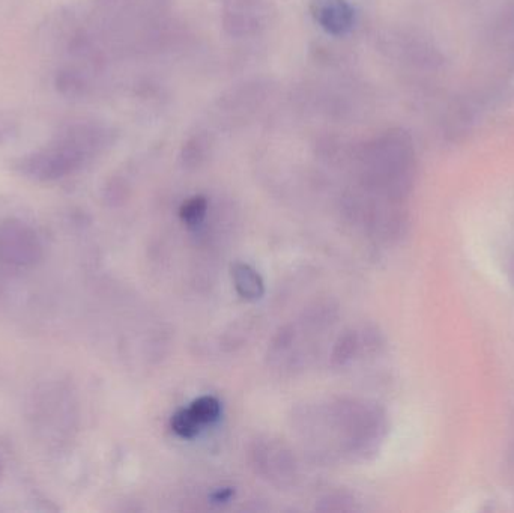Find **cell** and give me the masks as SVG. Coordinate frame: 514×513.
Instances as JSON below:
<instances>
[{
    "label": "cell",
    "mask_w": 514,
    "mask_h": 513,
    "mask_svg": "<svg viewBox=\"0 0 514 513\" xmlns=\"http://www.w3.org/2000/svg\"><path fill=\"white\" fill-rule=\"evenodd\" d=\"M43 255V246L34 229L17 220L0 223V264L31 267Z\"/></svg>",
    "instance_id": "obj_1"
},
{
    "label": "cell",
    "mask_w": 514,
    "mask_h": 513,
    "mask_svg": "<svg viewBox=\"0 0 514 513\" xmlns=\"http://www.w3.org/2000/svg\"><path fill=\"white\" fill-rule=\"evenodd\" d=\"M232 279L236 292L244 300L256 301L264 295L265 286L262 277L247 264H235L232 267Z\"/></svg>",
    "instance_id": "obj_2"
},
{
    "label": "cell",
    "mask_w": 514,
    "mask_h": 513,
    "mask_svg": "<svg viewBox=\"0 0 514 513\" xmlns=\"http://www.w3.org/2000/svg\"><path fill=\"white\" fill-rule=\"evenodd\" d=\"M190 411L200 425H211L221 417V404L214 396H202L193 401Z\"/></svg>",
    "instance_id": "obj_3"
},
{
    "label": "cell",
    "mask_w": 514,
    "mask_h": 513,
    "mask_svg": "<svg viewBox=\"0 0 514 513\" xmlns=\"http://www.w3.org/2000/svg\"><path fill=\"white\" fill-rule=\"evenodd\" d=\"M170 426H172L176 435L185 438V440L197 437L200 428H202V425L197 422L196 417L191 413L190 408H182V410L176 411L170 419Z\"/></svg>",
    "instance_id": "obj_4"
},
{
    "label": "cell",
    "mask_w": 514,
    "mask_h": 513,
    "mask_svg": "<svg viewBox=\"0 0 514 513\" xmlns=\"http://www.w3.org/2000/svg\"><path fill=\"white\" fill-rule=\"evenodd\" d=\"M208 202L205 198H193L185 202L181 208V219L185 225L197 226L205 219Z\"/></svg>",
    "instance_id": "obj_5"
},
{
    "label": "cell",
    "mask_w": 514,
    "mask_h": 513,
    "mask_svg": "<svg viewBox=\"0 0 514 513\" xmlns=\"http://www.w3.org/2000/svg\"><path fill=\"white\" fill-rule=\"evenodd\" d=\"M322 23L327 26L328 29L337 28L339 31H343V28H348L351 23V16L343 10L342 4H328L327 7L322 10Z\"/></svg>",
    "instance_id": "obj_6"
},
{
    "label": "cell",
    "mask_w": 514,
    "mask_h": 513,
    "mask_svg": "<svg viewBox=\"0 0 514 513\" xmlns=\"http://www.w3.org/2000/svg\"><path fill=\"white\" fill-rule=\"evenodd\" d=\"M233 491L230 488H223L221 491L215 492L214 495H212V498H214V501H218V503H221V501H229L230 498H232Z\"/></svg>",
    "instance_id": "obj_7"
},
{
    "label": "cell",
    "mask_w": 514,
    "mask_h": 513,
    "mask_svg": "<svg viewBox=\"0 0 514 513\" xmlns=\"http://www.w3.org/2000/svg\"><path fill=\"white\" fill-rule=\"evenodd\" d=\"M0 474H2V464H0Z\"/></svg>",
    "instance_id": "obj_8"
}]
</instances>
